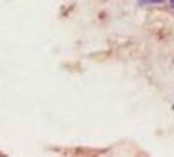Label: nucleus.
Returning <instances> with one entry per match:
<instances>
[{"label":"nucleus","mask_w":174,"mask_h":157,"mask_svg":"<svg viewBox=\"0 0 174 157\" xmlns=\"http://www.w3.org/2000/svg\"><path fill=\"white\" fill-rule=\"evenodd\" d=\"M152 3H156V4H158V3H162L164 1V0H151Z\"/></svg>","instance_id":"nucleus-1"},{"label":"nucleus","mask_w":174,"mask_h":157,"mask_svg":"<svg viewBox=\"0 0 174 157\" xmlns=\"http://www.w3.org/2000/svg\"><path fill=\"white\" fill-rule=\"evenodd\" d=\"M170 3H172V5H173V8H174V0H170Z\"/></svg>","instance_id":"nucleus-2"}]
</instances>
